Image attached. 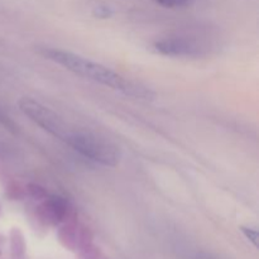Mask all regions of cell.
<instances>
[{
    "label": "cell",
    "instance_id": "cell-1",
    "mask_svg": "<svg viewBox=\"0 0 259 259\" xmlns=\"http://www.w3.org/2000/svg\"><path fill=\"white\" fill-rule=\"evenodd\" d=\"M43 56L48 60L63 66L71 72L81 76V77L89 78L101 85L109 86L116 91L125 94L128 96H133L137 99H152L153 93L146 86L129 81L123 76L118 75L105 66L96 63L94 61L88 60L85 57L75 55V53L66 52L61 50H53V48H45L42 51Z\"/></svg>",
    "mask_w": 259,
    "mask_h": 259
},
{
    "label": "cell",
    "instance_id": "cell-2",
    "mask_svg": "<svg viewBox=\"0 0 259 259\" xmlns=\"http://www.w3.org/2000/svg\"><path fill=\"white\" fill-rule=\"evenodd\" d=\"M65 143L85 158L98 162L104 166H116L120 158L118 147L91 132L72 129L66 138Z\"/></svg>",
    "mask_w": 259,
    "mask_h": 259
},
{
    "label": "cell",
    "instance_id": "cell-3",
    "mask_svg": "<svg viewBox=\"0 0 259 259\" xmlns=\"http://www.w3.org/2000/svg\"><path fill=\"white\" fill-rule=\"evenodd\" d=\"M19 108L30 120L60 141L65 142L72 131V128L58 114L33 99L22 98L19 101Z\"/></svg>",
    "mask_w": 259,
    "mask_h": 259
},
{
    "label": "cell",
    "instance_id": "cell-4",
    "mask_svg": "<svg viewBox=\"0 0 259 259\" xmlns=\"http://www.w3.org/2000/svg\"><path fill=\"white\" fill-rule=\"evenodd\" d=\"M159 53L169 57H197L202 53L201 46L187 37H168L154 43Z\"/></svg>",
    "mask_w": 259,
    "mask_h": 259
},
{
    "label": "cell",
    "instance_id": "cell-5",
    "mask_svg": "<svg viewBox=\"0 0 259 259\" xmlns=\"http://www.w3.org/2000/svg\"><path fill=\"white\" fill-rule=\"evenodd\" d=\"M40 210L46 220L57 224L66 219L70 211V205L63 197L50 196L46 197V201L40 206Z\"/></svg>",
    "mask_w": 259,
    "mask_h": 259
},
{
    "label": "cell",
    "instance_id": "cell-6",
    "mask_svg": "<svg viewBox=\"0 0 259 259\" xmlns=\"http://www.w3.org/2000/svg\"><path fill=\"white\" fill-rule=\"evenodd\" d=\"M156 2L166 8H184L191 5L194 0H156Z\"/></svg>",
    "mask_w": 259,
    "mask_h": 259
},
{
    "label": "cell",
    "instance_id": "cell-7",
    "mask_svg": "<svg viewBox=\"0 0 259 259\" xmlns=\"http://www.w3.org/2000/svg\"><path fill=\"white\" fill-rule=\"evenodd\" d=\"M28 191L30 192V195H32L33 197H35V199H38V200L46 199V197H47V192L45 191V189L39 187L38 185H30Z\"/></svg>",
    "mask_w": 259,
    "mask_h": 259
},
{
    "label": "cell",
    "instance_id": "cell-8",
    "mask_svg": "<svg viewBox=\"0 0 259 259\" xmlns=\"http://www.w3.org/2000/svg\"><path fill=\"white\" fill-rule=\"evenodd\" d=\"M243 233L245 234V237L250 240L254 245H257V238H258V233L257 230L250 229V228H242Z\"/></svg>",
    "mask_w": 259,
    "mask_h": 259
},
{
    "label": "cell",
    "instance_id": "cell-9",
    "mask_svg": "<svg viewBox=\"0 0 259 259\" xmlns=\"http://www.w3.org/2000/svg\"><path fill=\"white\" fill-rule=\"evenodd\" d=\"M196 259H219L217 257H212L210 254H204V253H200V254L196 255Z\"/></svg>",
    "mask_w": 259,
    "mask_h": 259
}]
</instances>
